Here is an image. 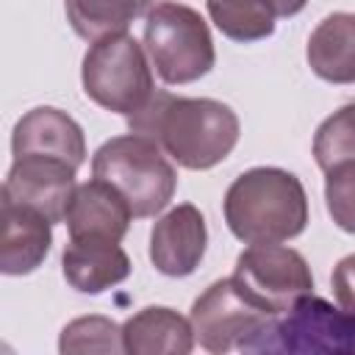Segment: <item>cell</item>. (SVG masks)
<instances>
[{"label": "cell", "mask_w": 355, "mask_h": 355, "mask_svg": "<svg viewBox=\"0 0 355 355\" xmlns=\"http://www.w3.org/2000/svg\"><path fill=\"white\" fill-rule=\"evenodd\" d=\"M75 166L61 158L47 155H17L6 180L3 194L6 200L33 208L42 216H47L53 225L64 222L69 200L78 189L75 183Z\"/></svg>", "instance_id": "9c48e42d"}, {"label": "cell", "mask_w": 355, "mask_h": 355, "mask_svg": "<svg viewBox=\"0 0 355 355\" xmlns=\"http://www.w3.org/2000/svg\"><path fill=\"white\" fill-rule=\"evenodd\" d=\"M61 352H125L122 324L108 316H78L58 338Z\"/></svg>", "instance_id": "ffe728a7"}, {"label": "cell", "mask_w": 355, "mask_h": 355, "mask_svg": "<svg viewBox=\"0 0 355 355\" xmlns=\"http://www.w3.org/2000/svg\"><path fill=\"white\" fill-rule=\"evenodd\" d=\"M313 158L322 172L355 161V100L333 111L313 133Z\"/></svg>", "instance_id": "d6986e66"}, {"label": "cell", "mask_w": 355, "mask_h": 355, "mask_svg": "<svg viewBox=\"0 0 355 355\" xmlns=\"http://www.w3.org/2000/svg\"><path fill=\"white\" fill-rule=\"evenodd\" d=\"M324 202L327 214L344 233L355 236V161L338 164L324 172Z\"/></svg>", "instance_id": "44dd1931"}, {"label": "cell", "mask_w": 355, "mask_h": 355, "mask_svg": "<svg viewBox=\"0 0 355 355\" xmlns=\"http://www.w3.org/2000/svg\"><path fill=\"white\" fill-rule=\"evenodd\" d=\"M80 83L94 105L125 119L141 111L158 92L150 55L128 31L89 44L80 64Z\"/></svg>", "instance_id": "5b68a950"}, {"label": "cell", "mask_w": 355, "mask_h": 355, "mask_svg": "<svg viewBox=\"0 0 355 355\" xmlns=\"http://www.w3.org/2000/svg\"><path fill=\"white\" fill-rule=\"evenodd\" d=\"M3 239H0V272L8 277L36 272L53 247V222L33 208L17 205L0 197Z\"/></svg>", "instance_id": "4fadbf2b"}, {"label": "cell", "mask_w": 355, "mask_h": 355, "mask_svg": "<svg viewBox=\"0 0 355 355\" xmlns=\"http://www.w3.org/2000/svg\"><path fill=\"white\" fill-rule=\"evenodd\" d=\"M233 280L272 313L288 311L300 297L313 291V275L305 255L280 241L241 250Z\"/></svg>", "instance_id": "ba28073f"}, {"label": "cell", "mask_w": 355, "mask_h": 355, "mask_svg": "<svg viewBox=\"0 0 355 355\" xmlns=\"http://www.w3.org/2000/svg\"><path fill=\"white\" fill-rule=\"evenodd\" d=\"M275 316L277 313H272L258 300H252L233 280V275L211 283L194 300L189 313L197 344L214 355H222L230 349L244 352L247 344L258 333H263Z\"/></svg>", "instance_id": "52a82bcc"}, {"label": "cell", "mask_w": 355, "mask_h": 355, "mask_svg": "<svg viewBox=\"0 0 355 355\" xmlns=\"http://www.w3.org/2000/svg\"><path fill=\"white\" fill-rule=\"evenodd\" d=\"M64 280L80 294H103L130 275V258L119 241L108 239H69L61 252Z\"/></svg>", "instance_id": "5bb4252c"}, {"label": "cell", "mask_w": 355, "mask_h": 355, "mask_svg": "<svg viewBox=\"0 0 355 355\" xmlns=\"http://www.w3.org/2000/svg\"><path fill=\"white\" fill-rule=\"evenodd\" d=\"M122 344L130 355H189L197 338L191 319L166 305H147L125 319Z\"/></svg>", "instance_id": "9a60e30c"}, {"label": "cell", "mask_w": 355, "mask_h": 355, "mask_svg": "<svg viewBox=\"0 0 355 355\" xmlns=\"http://www.w3.org/2000/svg\"><path fill=\"white\" fill-rule=\"evenodd\" d=\"M227 230L244 244L297 239L308 225V194L297 175L280 166H252L225 191Z\"/></svg>", "instance_id": "7a4b0ae2"}, {"label": "cell", "mask_w": 355, "mask_h": 355, "mask_svg": "<svg viewBox=\"0 0 355 355\" xmlns=\"http://www.w3.org/2000/svg\"><path fill=\"white\" fill-rule=\"evenodd\" d=\"M153 6L155 0H64L67 22L86 42L125 33L128 25L139 17H147Z\"/></svg>", "instance_id": "ac0fdd59"}, {"label": "cell", "mask_w": 355, "mask_h": 355, "mask_svg": "<svg viewBox=\"0 0 355 355\" xmlns=\"http://www.w3.org/2000/svg\"><path fill=\"white\" fill-rule=\"evenodd\" d=\"M330 286H333V294L338 300L341 308L347 311H355V252L352 255H344L333 275H330Z\"/></svg>", "instance_id": "7402d4cb"}, {"label": "cell", "mask_w": 355, "mask_h": 355, "mask_svg": "<svg viewBox=\"0 0 355 355\" xmlns=\"http://www.w3.org/2000/svg\"><path fill=\"white\" fill-rule=\"evenodd\" d=\"M133 211L128 200L105 180L92 178L86 183H78L64 225L69 230V239H108L122 241L130 227Z\"/></svg>", "instance_id": "7c38bea8"}, {"label": "cell", "mask_w": 355, "mask_h": 355, "mask_svg": "<svg viewBox=\"0 0 355 355\" xmlns=\"http://www.w3.org/2000/svg\"><path fill=\"white\" fill-rule=\"evenodd\" d=\"M144 50L166 86L205 78L216 64V47L202 14L178 0L155 3L144 17Z\"/></svg>", "instance_id": "277c9868"}, {"label": "cell", "mask_w": 355, "mask_h": 355, "mask_svg": "<svg viewBox=\"0 0 355 355\" xmlns=\"http://www.w3.org/2000/svg\"><path fill=\"white\" fill-rule=\"evenodd\" d=\"M308 0H205L211 22L233 42H258L275 33L280 17H294Z\"/></svg>", "instance_id": "e0dca14e"}, {"label": "cell", "mask_w": 355, "mask_h": 355, "mask_svg": "<svg viewBox=\"0 0 355 355\" xmlns=\"http://www.w3.org/2000/svg\"><path fill=\"white\" fill-rule=\"evenodd\" d=\"M92 175L111 183L128 200L133 219L161 214L178 189L175 161L153 139L133 130L114 136L94 150Z\"/></svg>", "instance_id": "3957f363"}, {"label": "cell", "mask_w": 355, "mask_h": 355, "mask_svg": "<svg viewBox=\"0 0 355 355\" xmlns=\"http://www.w3.org/2000/svg\"><path fill=\"white\" fill-rule=\"evenodd\" d=\"M244 352L288 355H349L355 352V311L333 305L313 291L277 313Z\"/></svg>", "instance_id": "8992f818"}, {"label": "cell", "mask_w": 355, "mask_h": 355, "mask_svg": "<svg viewBox=\"0 0 355 355\" xmlns=\"http://www.w3.org/2000/svg\"><path fill=\"white\" fill-rule=\"evenodd\" d=\"M11 153L17 155H47L61 158L80 169L86 161V136L83 128L61 108L36 105L25 111L11 133Z\"/></svg>", "instance_id": "8fae6325"}, {"label": "cell", "mask_w": 355, "mask_h": 355, "mask_svg": "<svg viewBox=\"0 0 355 355\" xmlns=\"http://www.w3.org/2000/svg\"><path fill=\"white\" fill-rule=\"evenodd\" d=\"M128 128L153 139L178 166L194 172L222 164L241 133L239 116L227 103L172 92H155L141 111L128 116Z\"/></svg>", "instance_id": "6da1fadb"}, {"label": "cell", "mask_w": 355, "mask_h": 355, "mask_svg": "<svg viewBox=\"0 0 355 355\" xmlns=\"http://www.w3.org/2000/svg\"><path fill=\"white\" fill-rule=\"evenodd\" d=\"M208 247L205 216L197 205L180 202L169 208L150 230V261L166 277L191 275Z\"/></svg>", "instance_id": "30bf717a"}, {"label": "cell", "mask_w": 355, "mask_h": 355, "mask_svg": "<svg viewBox=\"0 0 355 355\" xmlns=\"http://www.w3.org/2000/svg\"><path fill=\"white\" fill-rule=\"evenodd\" d=\"M308 67L327 83H355V14L333 11L308 36Z\"/></svg>", "instance_id": "2e32d148"}]
</instances>
